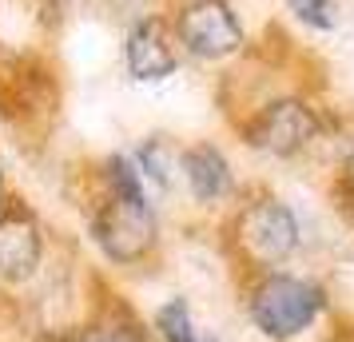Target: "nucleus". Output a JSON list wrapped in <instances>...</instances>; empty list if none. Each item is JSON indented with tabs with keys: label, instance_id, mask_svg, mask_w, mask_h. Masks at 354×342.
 <instances>
[{
	"label": "nucleus",
	"instance_id": "f257e3e1",
	"mask_svg": "<svg viewBox=\"0 0 354 342\" xmlns=\"http://www.w3.org/2000/svg\"><path fill=\"white\" fill-rule=\"evenodd\" d=\"M223 120L247 151L271 163L310 160L322 147L335 151L346 128V115L330 108L310 84H274L263 92L223 99Z\"/></svg>",
	"mask_w": 354,
	"mask_h": 342
},
{
	"label": "nucleus",
	"instance_id": "f03ea898",
	"mask_svg": "<svg viewBox=\"0 0 354 342\" xmlns=\"http://www.w3.org/2000/svg\"><path fill=\"white\" fill-rule=\"evenodd\" d=\"M215 235L231 278L295 267L306 247L303 215L267 183H243L239 199L215 219Z\"/></svg>",
	"mask_w": 354,
	"mask_h": 342
},
{
	"label": "nucleus",
	"instance_id": "7ed1b4c3",
	"mask_svg": "<svg viewBox=\"0 0 354 342\" xmlns=\"http://www.w3.org/2000/svg\"><path fill=\"white\" fill-rule=\"evenodd\" d=\"M76 207L84 219V235L96 247L100 263L112 271H147L163 255L160 203L140 196H120L92 180L88 163L76 171Z\"/></svg>",
	"mask_w": 354,
	"mask_h": 342
},
{
	"label": "nucleus",
	"instance_id": "20e7f679",
	"mask_svg": "<svg viewBox=\"0 0 354 342\" xmlns=\"http://www.w3.org/2000/svg\"><path fill=\"white\" fill-rule=\"evenodd\" d=\"M235 291L247 323L263 342H306L335 319L330 283L295 267L235 278Z\"/></svg>",
	"mask_w": 354,
	"mask_h": 342
},
{
	"label": "nucleus",
	"instance_id": "39448f33",
	"mask_svg": "<svg viewBox=\"0 0 354 342\" xmlns=\"http://www.w3.org/2000/svg\"><path fill=\"white\" fill-rule=\"evenodd\" d=\"M64 104V80L40 48L0 40V128L20 140H44Z\"/></svg>",
	"mask_w": 354,
	"mask_h": 342
},
{
	"label": "nucleus",
	"instance_id": "423d86ee",
	"mask_svg": "<svg viewBox=\"0 0 354 342\" xmlns=\"http://www.w3.org/2000/svg\"><path fill=\"white\" fill-rule=\"evenodd\" d=\"M179 56L199 68H231L251 52V32L235 0H163Z\"/></svg>",
	"mask_w": 354,
	"mask_h": 342
},
{
	"label": "nucleus",
	"instance_id": "0eeeda50",
	"mask_svg": "<svg viewBox=\"0 0 354 342\" xmlns=\"http://www.w3.org/2000/svg\"><path fill=\"white\" fill-rule=\"evenodd\" d=\"M52 247V227L36 211V203L12 191L0 207V294L20 298L24 291H32L48 271Z\"/></svg>",
	"mask_w": 354,
	"mask_h": 342
},
{
	"label": "nucleus",
	"instance_id": "6e6552de",
	"mask_svg": "<svg viewBox=\"0 0 354 342\" xmlns=\"http://www.w3.org/2000/svg\"><path fill=\"white\" fill-rule=\"evenodd\" d=\"M120 60H124V76L131 84H167L179 76L183 56L171 36V24L163 17V8H151L144 17H136L124 24V40H120Z\"/></svg>",
	"mask_w": 354,
	"mask_h": 342
},
{
	"label": "nucleus",
	"instance_id": "1a4fd4ad",
	"mask_svg": "<svg viewBox=\"0 0 354 342\" xmlns=\"http://www.w3.org/2000/svg\"><path fill=\"white\" fill-rule=\"evenodd\" d=\"M179 171H183V191L192 199V207L199 215H211V219H219L243 191L239 167L227 155V147L215 144V140L183 144Z\"/></svg>",
	"mask_w": 354,
	"mask_h": 342
},
{
	"label": "nucleus",
	"instance_id": "9d476101",
	"mask_svg": "<svg viewBox=\"0 0 354 342\" xmlns=\"http://www.w3.org/2000/svg\"><path fill=\"white\" fill-rule=\"evenodd\" d=\"M76 342H151V326L131 307L128 294L115 291L104 275H92Z\"/></svg>",
	"mask_w": 354,
	"mask_h": 342
},
{
	"label": "nucleus",
	"instance_id": "9b49d317",
	"mask_svg": "<svg viewBox=\"0 0 354 342\" xmlns=\"http://www.w3.org/2000/svg\"><path fill=\"white\" fill-rule=\"evenodd\" d=\"M128 151H131V160H136L140 175H144V183L151 187L156 199H171L183 187V171H179L183 144H176L167 131H151L144 140H136Z\"/></svg>",
	"mask_w": 354,
	"mask_h": 342
},
{
	"label": "nucleus",
	"instance_id": "f8f14e48",
	"mask_svg": "<svg viewBox=\"0 0 354 342\" xmlns=\"http://www.w3.org/2000/svg\"><path fill=\"white\" fill-rule=\"evenodd\" d=\"M151 342H199V323H195V310H192V298L187 294H171L163 298L160 307L151 310Z\"/></svg>",
	"mask_w": 354,
	"mask_h": 342
},
{
	"label": "nucleus",
	"instance_id": "ddd939ff",
	"mask_svg": "<svg viewBox=\"0 0 354 342\" xmlns=\"http://www.w3.org/2000/svg\"><path fill=\"white\" fill-rule=\"evenodd\" d=\"M287 17L315 36H330L342 24V4L338 0H283Z\"/></svg>",
	"mask_w": 354,
	"mask_h": 342
},
{
	"label": "nucleus",
	"instance_id": "4468645a",
	"mask_svg": "<svg viewBox=\"0 0 354 342\" xmlns=\"http://www.w3.org/2000/svg\"><path fill=\"white\" fill-rule=\"evenodd\" d=\"M330 171H338V175H346V180L354 183V120L346 115V128H342V135H338L335 144V163H330Z\"/></svg>",
	"mask_w": 354,
	"mask_h": 342
},
{
	"label": "nucleus",
	"instance_id": "2eb2a0df",
	"mask_svg": "<svg viewBox=\"0 0 354 342\" xmlns=\"http://www.w3.org/2000/svg\"><path fill=\"white\" fill-rule=\"evenodd\" d=\"M315 342H354V330H346V326H338L330 319V330H322V339H315Z\"/></svg>",
	"mask_w": 354,
	"mask_h": 342
},
{
	"label": "nucleus",
	"instance_id": "dca6fc26",
	"mask_svg": "<svg viewBox=\"0 0 354 342\" xmlns=\"http://www.w3.org/2000/svg\"><path fill=\"white\" fill-rule=\"evenodd\" d=\"M8 196H12V183H8V171H4V160H0V207L8 203Z\"/></svg>",
	"mask_w": 354,
	"mask_h": 342
},
{
	"label": "nucleus",
	"instance_id": "f3484780",
	"mask_svg": "<svg viewBox=\"0 0 354 342\" xmlns=\"http://www.w3.org/2000/svg\"><path fill=\"white\" fill-rule=\"evenodd\" d=\"M199 342H219V334H207V330H203V334H199Z\"/></svg>",
	"mask_w": 354,
	"mask_h": 342
}]
</instances>
